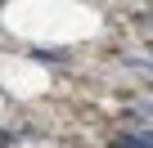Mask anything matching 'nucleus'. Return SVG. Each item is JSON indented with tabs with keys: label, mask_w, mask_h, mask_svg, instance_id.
I'll return each instance as SVG.
<instances>
[{
	"label": "nucleus",
	"mask_w": 153,
	"mask_h": 148,
	"mask_svg": "<svg viewBox=\"0 0 153 148\" xmlns=\"http://www.w3.org/2000/svg\"><path fill=\"white\" fill-rule=\"evenodd\" d=\"M122 148H153V130H140V135H122Z\"/></svg>",
	"instance_id": "obj_1"
},
{
	"label": "nucleus",
	"mask_w": 153,
	"mask_h": 148,
	"mask_svg": "<svg viewBox=\"0 0 153 148\" xmlns=\"http://www.w3.org/2000/svg\"><path fill=\"white\" fill-rule=\"evenodd\" d=\"M144 121H149V126H153V103H144Z\"/></svg>",
	"instance_id": "obj_2"
}]
</instances>
